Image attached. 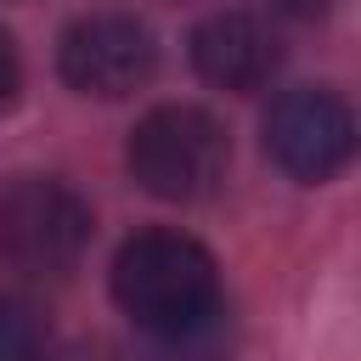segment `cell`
<instances>
[{
	"label": "cell",
	"instance_id": "cell-7",
	"mask_svg": "<svg viewBox=\"0 0 361 361\" xmlns=\"http://www.w3.org/2000/svg\"><path fill=\"white\" fill-rule=\"evenodd\" d=\"M51 327L28 293H0V361H45Z\"/></svg>",
	"mask_w": 361,
	"mask_h": 361
},
{
	"label": "cell",
	"instance_id": "cell-6",
	"mask_svg": "<svg viewBox=\"0 0 361 361\" xmlns=\"http://www.w3.org/2000/svg\"><path fill=\"white\" fill-rule=\"evenodd\" d=\"M192 68L197 79H209L214 90H259L276 68H282V45L276 34L248 17V11H214L192 28Z\"/></svg>",
	"mask_w": 361,
	"mask_h": 361
},
{
	"label": "cell",
	"instance_id": "cell-9",
	"mask_svg": "<svg viewBox=\"0 0 361 361\" xmlns=\"http://www.w3.org/2000/svg\"><path fill=\"white\" fill-rule=\"evenodd\" d=\"M17 85H23V56H17L11 34H0V107L17 96Z\"/></svg>",
	"mask_w": 361,
	"mask_h": 361
},
{
	"label": "cell",
	"instance_id": "cell-5",
	"mask_svg": "<svg viewBox=\"0 0 361 361\" xmlns=\"http://www.w3.org/2000/svg\"><path fill=\"white\" fill-rule=\"evenodd\" d=\"M265 152L282 175L322 186L355 158V118L333 90H316V85L282 90L265 113Z\"/></svg>",
	"mask_w": 361,
	"mask_h": 361
},
{
	"label": "cell",
	"instance_id": "cell-3",
	"mask_svg": "<svg viewBox=\"0 0 361 361\" xmlns=\"http://www.w3.org/2000/svg\"><path fill=\"white\" fill-rule=\"evenodd\" d=\"M90 231H96L90 203L62 180L23 175L0 192V259L17 276H34V282L68 276L85 259Z\"/></svg>",
	"mask_w": 361,
	"mask_h": 361
},
{
	"label": "cell",
	"instance_id": "cell-2",
	"mask_svg": "<svg viewBox=\"0 0 361 361\" xmlns=\"http://www.w3.org/2000/svg\"><path fill=\"white\" fill-rule=\"evenodd\" d=\"M124 164L141 192H152L164 203H197L226 180L231 135L214 113H203L192 102H164L130 130Z\"/></svg>",
	"mask_w": 361,
	"mask_h": 361
},
{
	"label": "cell",
	"instance_id": "cell-10",
	"mask_svg": "<svg viewBox=\"0 0 361 361\" xmlns=\"http://www.w3.org/2000/svg\"><path fill=\"white\" fill-rule=\"evenodd\" d=\"M45 361H118V350L102 344V338H79V344H68V350H51Z\"/></svg>",
	"mask_w": 361,
	"mask_h": 361
},
{
	"label": "cell",
	"instance_id": "cell-1",
	"mask_svg": "<svg viewBox=\"0 0 361 361\" xmlns=\"http://www.w3.org/2000/svg\"><path fill=\"white\" fill-rule=\"evenodd\" d=\"M113 299L141 338L175 333L220 310V265L186 231H135L113 259Z\"/></svg>",
	"mask_w": 361,
	"mask_h": 361
},
{
	"label": "cell",
	"instance_id": "cell-8",
	"mask_svg": "<svg viewBox=\"0 0 361 361\" xmlns=\"http://www.w3.org/2000/svg\"><path fill=\"white\" fill-rule=\"evenodd\" d=\"M226 344H231L226 310H209V316H197V322L175 327V333H152V338H147L152 361H220Z\"/></svg>",
	"mask_w": 361,
	"mask_h": 361
},
{
	"label": "cell",
	"instance_id": "cell-4",
	"mask_svg": "<svg viewBox=\"0 0 361 361\" xmlns=\"http://www.w3.org/2000/svg\"><path fill=\"white\" fill-rule=\"evenodd\" d=\"M152 68H158V39L141 17H124V11L79 17L56 45V73L68 79V90L102 96V102L135 96L152 79Z\"/></svg>",
	"mask_w": 361,
	"mask_h": 361
}]
</instances>
